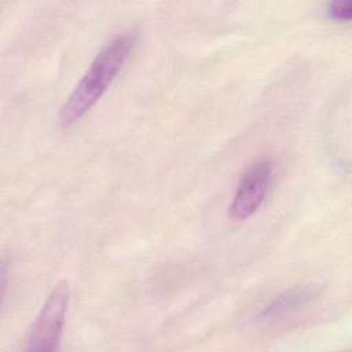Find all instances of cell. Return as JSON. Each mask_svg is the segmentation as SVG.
<instances>
[{"label":"cell","mask_w":352,"mask_h":352,"mask_svg":"<svg viewBox=\"0 0 352 352\" xmlns=\"http://www.w3.org/2000/svg\"><path fill=\"white\" fill-rule=\"evenodd\" d=\"M138 38L139 33L135 29H128L116 34L102 47L59 109L58 128L60 131L73 128L99 102L129 60Z\"/></svg>","instance_id":"cell-1"},{"label":"cell","mask_w":352,"mask_h":352,"mask_svg":"<svg viewBox=\"0 0 352 352\" xmlns=\"http://www.w3.org/2000/svg\"><path fill=\"white\" fill-rule=\"evenodd\" d=\"M69 304V283L66 280H60L54 286L30 324L25 337V351L52 352L58 349L63 334Z\"/></svg>","instance_id":"cell-2"},{"label":"cell","mask_w":352,"mask_h":352,"mask_svg":"<svg viewBox=\"0 0 352 352\" xmlns=\"http://www.w3.org/2000/svg\"><path fill=\"white\" fill-rule=\"evenodd\" d=\"M271 180L272 162L268 158H260L246 166L236 183L228 206L230 217L245 220L254 214L267 197Z\"/></svg>","instance_id":"cell-3"},{"label":"cell","mask_w":352,"mask_h":352,"mask_svg":"<svg viewBox=\"0 0 352 352\" xmlns=\"http://www.w3.org/2000/svg\"><path fill=\"white\" fill-rule=\"evenodd\" d=\"M319 296L315 286H294L278 293L265 305L256 311L252 316V323L265 326L294 314L298 309L309 305Z\"/></svg>","instance_id":"cell-4"},{"label":"cell","mask_w":352,"mask_h":352,"mask_svg":"<svg viewBox=\"0 0 352 352\" xmlns=\"http://www.w3.org/2000/svg\"><path fill=\"white\" fill-rule=\"evenodd\" d=\"M324 12L334 22H349L352 16V3L349 0H336L326 4Z\"/></svg>","instance_id":"cell-5"}]
</instances>
